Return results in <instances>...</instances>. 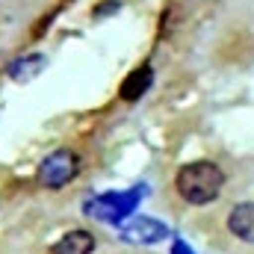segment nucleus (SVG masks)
Returning <instances> with one entry per match:
<instances>
[{
    "label": "nucleus",
    "mask_w": 254,
    "mask_h": 254,
    "mask_svg": "<svg viewBox=\"0 0 254 254\" xmlns=\"http://www.w3.org/2000/svg\"><path fill=\"white\" fill-rule=\"evenodd\" d=\"M175 187H178V195L187 201V204H210L219 198V192L225 187V175L216 163L210 160H195V163H187L178 178H175Z\"/></svg>",
    "instance_id": "f257e3e1"
},
{
    "label": "nucleus",
    "mask_w": 254,
    "mask_h": 254,
    "mask_svg": "<svg viewBox=\"0 0 254 254\" xmlns=\"http://www.w3.org/2000/svg\"><path fill=\"white\" fill-rule=\"evenodd\" d=\"M80 169V157L71 148H57L54 154H48L39 166V184L48 190H60L65 184H71L77 178Z\"/></svg>",
    "instance_id": "f03ea898"
},
{
    "label": "nucleus",
    "mask_w": 254,
    "mask_h": 254,
    "mask_svg": "<svg viewBox=\"0 0 254 254\" xmlns=\"http://www.w3.org/2000/svg\"><path fill=\"white\" fill-rule=\"evenodd\" d=\"M136 201H139V190L107 192V195H98L95 201H89L86 213L95 216V219H101V222H107V225H116V222H122V219H127L133 213Z\"/></svg>",
    "instance_id": "7ed1b4c3"
},
{
    "label": "nucleus",
    "mask_w": 254,
    "mask_h": 254,
    "mask_svg": "<svg viewBox=\"0 0 254 254\" xmlns=\"http://www.w3.org/2000/svg\"><path fill=\"white\" fill-rule=\"evenodd\" d=\"M166 234H169V228L163 222L151 219V216H139V219L127 222L125 228H122V237H125L127 243H136V246H154Z\"/></svg>",
    "instance_id": "20e7f679"
},
{
    "label": "nucleus",
    "mask_w": 254,
    "mask_h": 254,
    "mask_svg": "<svg viewBox=\"0 0 254 254\" xmlns=\"http://www.w3.org/2000/svg\"><path fill=\"white\" fill-rule=\"evenodd\" d=\"M228 231L243 243H254V201H243L228 213Z\"/></svg>",
    "instance_id": "39448f33"
},
{
    "label": "nucleus",
    "mask_w": 254,
    "mask_h": 254,
    "mask_svg": "<svg viewBox=\"0 0 254 254\" xmlns=\"http://www.w3.org/2000/svg\"><path fill=\"white\" fill-rule=\"evenodd\" d=\"M95 252V237L89 231H68L63 240H57L48 254H92Z\"/></svg>",
    "instance_id": "423d86ee"
},
{
    "label": "nucleus",
    "mask_w": 254,
    "mask_h": 254,
    "mask_svg": "<svg viewBox=\"0 0 254 254\" xmlns=\"http://www.w3.org/2000/svg\"><path fill=\"white\" fill-rule=\"evenodd\" d=\"M151 83H154V71H151V65H142V68L127 74V80L122 83L119 95H122V101H139L151 89Z\"/></svg>",
    "instance_id": "0eeeda50"
},
{
    "label": "nucleus",
    "mask_w": 254,
    "mask_h": 254,
    "mask_svg": "<svg viewBox=\"0 0 254 254\" xmlns=\"http://www.w3.org/2000/svg\"><path fill=\"white\" fill-rule=\"evenodd\" d=\"M42 68H45V57H42V54H30V57H21L18 63L9 65V74H12L18 83H24V80H33Z\"/></svg>",
    "instance_id": "6e6552de"
},
{
    "label": "nucleus",
    "mask_w": 254,
    "mask_h": 254,
    "mask_svg": "<svg viewBox=\"0 0 254 254\" xmlns=\"http://www.w3.org/2000/svg\"><path fill=\"white\" fill-rule=\"evenodd\" d=\"M172 254H192V249L184 243V240H178V243L172 246Z\"/></svg>",
    "instance_id": "1a4fd4ad"
}]
</instances>
